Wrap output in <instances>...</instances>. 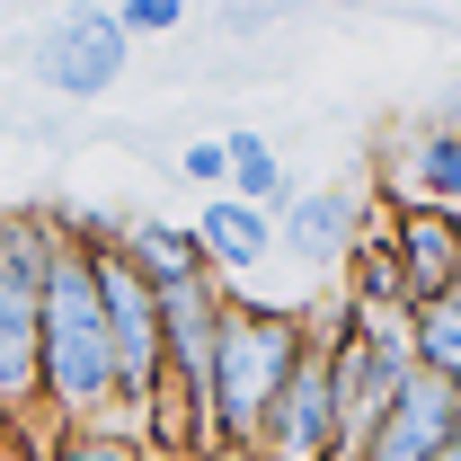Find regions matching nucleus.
<instances>
[{"instance_id": "f257e3e1", "label": "nucleus", "mask_w": 461, "mask_h": 461, "mask_svg": "<svg viewBox=\"0 0 461 461\" xmlns=\"http://www.w3.org/2000/svg\"><path fill=\"white\" fill-rule=\"evenodd\" d=\"M36 408L54 426H89L115 408V355H107V311H98V276L89 249L62 240L45 267V320H36Z\"/></svg>"}, {"instance_id": "f03ea898", "label": "nucleus", "mask_w": 461, "mask_h": 461, "mask_svg": "<svg viewBox=\"0 0 461 461\" xmlns=\"http://www.w3.org/2000/svg\"><path fill=\"white\" fill-rule=\"evenodd\" d=\"M302 293L276 302V293H249L230 285V311H222V338H213V373H204V408H213V444H258L276 391L293 382L302 364Z\"/></svg>"}, {"instance_id": "7ed1b4c3", "label": "nucleus", "mask_w": 461, "mask_h": 461, "mask_svg": "<svg viewBox=\"0 0 461 461\" xmlns=\"http://www.w3.org/2000/svg\"><path fill=\"white\" fill-rule=\"evenodd\" d=\"M62 230L45 204L0 213V426L36 408V320H45V267Z\"/></svg>"}, {"instance_id": "20e7f679", "label": "nucleus", "mask_w": 461, "mask_h": 461, "mask_svg": "<svg viewBox=\"0 0 461 461\" xmlns=\"http://www.w3.org/2000/svg\"><path fill=\"white\" fill-rule=\"evenodd\" d=\"M124 71H133V45H124L115 9H62V18H45V27L27 36V80H36L45 98H62V107L107 98Z\"/></svg>"}, {"instance_id": "39448f33", "label": "nucleus", "mask_w": 461, "mask_h": 461, "mask_svg": "<svg viewBox=\"0 0 461 461\" xmlns=\"http://www.w3.org/2000/svg\"><path fill=\"white\" fill-rule=\"evenodd\" d=\"M89 276H98V311H107V355H115V400L142 408L169 373H160V302L151 285L115 258V249H89Z\"/></svg>"}, {"instance_id": "423d86ee", "label": "nucleus", "mask_w": 461, "mask_h": 461, "mask_svg": "<svg viewBox=\"0 0 461 461\" xmlns=\"http://www.w3.org/2000/svg\"><path fill=\"white\" fill-rule=\"evenodd\" d=\"M373 230H382V204L364 186L329 177V186H293V204L276 213V249H285L293 267H311V276H338Z\"/></svg>"}, {"instance_id": "0eeeda50", "label": "nucleus", "mask_w": 461, "mask_h": 461, "mask_svg": "<svg viewBox=\"0 0 461 461\" xmlns=\"http://www.w3.org/2000/svg\"><path fill=\"white\" fill-rule=\"evenodd\" d=\"M329 382H338V417H346V453L355 435L417 382V355H408V320H355V338L329 355Z\"/></svg>"}, {"instance_id": "6e6552de", "label": "nucleus", "mask_w": 461, "mask_h": 461, "mask_svg": "<svg viewBox=\"0 0 461 461\" xmlns=\"http://www.w3.org/2000/svg\"><path fill=\"white\" fill-rule=\"evenodd\" d=\"M249 453H258V461H338L346 453V417H338L329 355L302 346V364H293V382L276 391V408H267V426H258Z\"/></svg>"}, {"instance_id": "1a4fd4ad", "label": "nucleus", "mask_w": 461, "mask_h": 461, "mask_svg": "<svg viewBox=\"0 0 461 461\" xmlns=\"http://www.w3.org/2000/svg\"><path fill=\"white\" fill-rule=\"evenodd\" d=\"M453 435H461V391H453V382H435V373H417L400 400L355 435V453H346V461H435Z\"/></svg>"}, {"instance_id": "9d476101", "label": "nucleus", "mask_w": 461, "mask_h": 461, "mask_svg": "<svg viewBox=\"0 0 461 461\" xmlns=\"http://www.w3.org/2000/svg\"><path fill=\"white\" fill-rule=\"evenodd\" d=\"M151 302H160V373L204 400V373H213V338H222L230 285H222V276H186V285H151Z\"/></svg>"}, {"instance_id": "9b49d317", "label": "nucleus", "mask_w": 461, "mask_h": 461, "mask_svg": "<svg viewBox=\"0 0 461 461\" xmlns=\"http://www.w3.org/2000/svg\"><path fill=\"white\" fill-rule=\"evenodd\" d=\"M382 249H391V267H400V285H408V311L461 293V213L400 204V213H382Z\"/></svg>"}, {"instance_id": "f8f14e48", "label": "nucleus", "mask_w": 461, "mask_h": 461, "mask_svg": "<svg viewBox=\"0 0 461 461\" xmlns=\"http://www.w3.org/2000/svg\"><path fill=\"white\" fill-rule=\"evenodd\" d=\"M186 230H195V249H204V267L213 276H258L267 258H276V213H258V204H240V195H204L195 213H186Z\"/></svg>"}, {"instance_id": "ddd939ff", "label": "nucleus", "mask_w": 461, "mask_h": 461, "mask_svg": "<svg viewBox=\"0 0 461 461\" xmlns=\"http://www.w3.org/2000/svg\"><path fill=\"white\" fill-rule=\"evenodd\" d=\"M115 258H124L142 285H186V276H213V267H204V249H195V230H186V213H124Z\"/></svg>"}, {"instance_id": "4468645a", "label": "nucleus", "mask_w": 461, "mask_h": 461, "mask_svg": "<svg viewBox=\"0 0 461 461\" xmlns=\"http://www.w3.org/2000/svg\"><path fill=\"white\" fill-rule=\"evenodd\" d=\"M338 293H346L355 320H408V285H400V267H391V249H382V230L338 267Z\"/></svg>"}, {"instance_id": "2eb2a0df", "label": "nucleus", "mask_w": 461, "mask_h": 461, "mask_svg": "<svg viewBox=\"0 0 461 461\" xmlns=\"http://www.w3.org/2000/svg\"><path fill=\"white\" fill-rule=\"evenodd\" d=\"M222 142H230V186H222V195H240V204H258V213H285V204H293L285 151H276L267 133H222Z\"/></svg>"}, {"instance_id": "dca6fc26", "label": "nucleus", "mask_w": 461, "mask_h": 461, "mask_svg": "<svg viewBox=\"0 0 461 461\" xmlns=\"http://www.w3.org/2000/svg\"><path fill=\"white\" fill-rule=\"evenodd\" d=\"M408 355H417V373H435V382H453V391H461V293L408 311Z\"/></svg>"}, {"instance_id": "f3484780", "label": "nucleus", "mask_w": 461, "mask_h": 461, "mask_svg": "<svg viewBox=\"0 0 461 461\" xmlns=\"http://www.w3.org/2000/svg\"><path fill=\"white\" fill-rule=\"evenodd\" d=\"M45 461H151V453H142V444H124V435H98V426H54Z\"/></svg>"}, {"instance_id": "a211bd4d", "label": "nucleus", "mask_w": 461, "mask_h": 461, "mask_svg": "<svg viewBox=\"0 0 461 461\" xmlns=\"http://www.w3.org/2000/svg\"><path fill=\"white\" fill-rule=\"evenodd\" d=\"M115 27H124V45L177 36V27H186V0H115Z\"/></svg>"}, {"instance_id": "6ab92c4d", "label": "nucleus", "mask_w": 461, "mask_h": 461, "mask_svg": "<svg viewBox=\"0 0 461 461\" xmlns=\"http://www.w3.org/2000/svg\"><path fill=\"white\" fill-rule=\"evenodd\" d=\"M177 177H186V186H204V195H222V186H230V142H222V133L186 142V151H177Z\"/></svg>"}, {"instance_id": "aec40b11", "label": "nucleus", "mask_w": 461, "mask_h": 461, "mask_svg": "<svg viewBox=\"0 0 461 461\" xmlns=\"http://www.w3.org/2000/svg\"><path fill=\"white\" fill-rule=\"evenodd\" d=\"M195 461H258V453H249V444H204Z\"/></svg>"}, {"instance_id": "412c9836", "label": "nucleus", "mask_w": 461, "mask_h": 461, "mask_svg": "<svg viewBox=\"0 0 461 461\" xmlns=\"http://www.w3.org/2000/svg\"><path fill=\"white\" fill-rule=\"evenodd\" d=\"M338 461H346V453H338Z\"/></svg>"}]
</instances>
